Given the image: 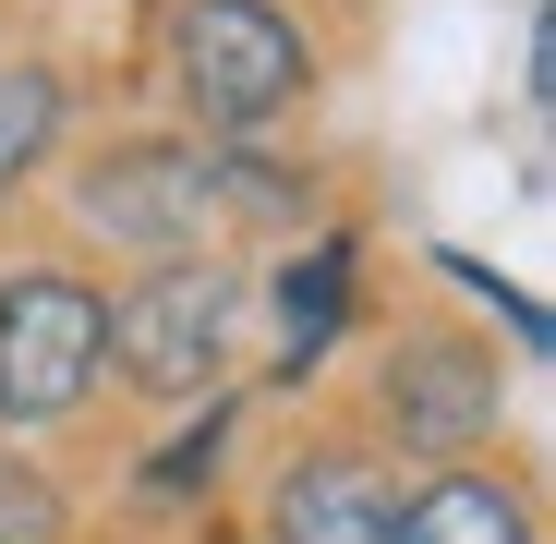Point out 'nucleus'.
Listing matches in <instances>:
<instances>
[{
    "label": "nucleus",
    "mask_w": 556,
    "mask_h": 544,
    "mask_svg": "<svg viewBox=\"0 0 556 544\" xmlns=\"http://www.w3.org/2000/svg\"><path fill=\"white\" fill-rule=\"evenodd\" d=\"M278 544H388V484L363 460H303L278 484Z\"/></svg>",
    "instance_id": "6"
},
{
    "label": "nucleus",
    "mask_w": 556,
    "mask_h": 544,
    "mask_svg": "<svg viewBox=\"0 0 556 544\" xmlns=\"http://www.w3.org/2000/svg\"><path fill=\"white\" fill-rule=\"evenodd\" d=\"M388 544H532V520H520V496L447 472V484H424V496L388 520Z\"/></svg>",
    "instance_id": "7"
},
{
    "label": "nucleus",
    "mask_w": 556,
    "mask_h": 544,
    "mask_svg": "<svg viewBox=\"0 0 556 544\" xmlns=\"http://www.w3.org/2000/svg\"><path fill=\"white\" fill-rule=\"evenodd\" d=\"M339 339V254H315V266H291V376Z\"/></svg>",
    "instance_id": "9"
},
{
    "label": "nucleus",
    "mask_w": 556,
    "mask_h": 544,
    "mask_svg": "<svg viewBox=\"0 0 556 544\" xmlns=\"http://www.w3.org/2000/svg\"><path fill=\"white\" fill-rule=\"evenodd\" d=\"M98 351H122V376L157 400H194L230 351V279L218 266H157L146 291H122V315H98Z\"/></svg>",
    "instance_id": "3"
},
{
    "label": "nucleus",
    "mask_w": 556,
    "mask_h": 544,
    "mask_svg": "<svg viewBox=\"0 0 556 544\" xmlns=\"http://www.w3.org/2000/svg\"><path fill=\"white\" fill-rule=\"evenodd\" d=\"M85 376H98V303L73 279H13L0 291V412L49 423L85 400Z\"/></svg>",
    "instance_id": "4"
},
{
    "label": "nucleus",
    "mask_w": 556,
    "mask_h": 544,
    "mask_svg": "<svg viewBox=\"0 0 556 544\" xmlns=\"http://www.w3.org/2000/svg\"><path fill=\"white\" fill-rule=\"evenodd\" d=\"M0 544H61V496L13 460H0Z\"/></svg>",
    "instance_id": "10"
},
{
    "label": "nucleus",
    "mask_w": 556,
    "mask_h": 544,
    "mask_svg": "<svg viewBox=\"0 0 556 544\" xmlns=\"http://www.w3.org/2000/svg\"><path fill=\"white\" fill-rule=\"evenodd\" d=\"M218 435H230V412H206L194 435H169L157 460H146V484H157V496H181V484H206V472H218Z\"/></svg>",
    "instance_id": "11"
},
{
    "label": "nucleus",
    "mask_w": 556,
    "mask_h": 544,
    "mask_svg": "<svg viewBox=\"0 0 556 544\" xmlns=\"http://www.w3.org/2000/svg\"><path fill=\"white\" fill-rule=\"evenodd\" d=\"M388 400H400V435H412V447H459V435L496 412V363L459 351V339H424V351H400Z\"/></svg>",
    "instance_id": "5"
},
{
    "label": "nucleus",
    "mask_w": 556,
    "mask_h": 544,
    "mask_svg": "<svg viewBox=\"0 0 556 544\" xmlns=\"http://www.w3.org/2000/svg\"><path fill=\"white\" fill-rule=\"evenodd\" d=\"M181 98H194L218 134H242V122H278L303 98V37L266 13V0H194L181 13Z\"/></svg>",
    "instance_id": "2"
},
{
    "label": "nucleus",
    "mask_w": 556,
    "mask_h": 544,
    "mask_svg": "<svg viewBox=\"0 0 556 544\" xmlns=\"http://www.w3.org/2000/svg\"><path fill=\"white\" fill-rule=\"evenodd\" d=\"M49 122H61V98H49V73H0V194H13V181L37 169Z\"/></svg>",
    "instance_id": "8"
},
{
    "label": "nucleus",
    "mask_w": 556,
    "mask_h": 544,
    "mask_svg": "<svg viewBox=\"0 0 556 544\" xmlns=\"http://www.w3.org/2000/svg\"><path fill=\"white\" fill-rule=\"evenodd\" d=\"M85 218L122 230V242H218V230H266L291 218V181L254 169V157H206V146H122L110 169H85Z\"/></svg>",
    "instance_id": "1"
}]
</instances>
